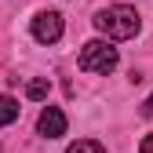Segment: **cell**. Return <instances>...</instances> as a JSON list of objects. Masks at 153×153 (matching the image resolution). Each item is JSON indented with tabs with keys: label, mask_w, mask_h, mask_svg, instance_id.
Masks as SVG:
<instances>
[{
	"label": "cell",
	"mask_w": 153,
	"mask_h": 153,
	"mask_svg": "<svg viewBox=\"0 0 153 153\" xmlns=\"http://www.w3.org/2000/svg\"><path fill=\"white\" fill-rule=\"evenodd\" d=\"M91 22H95V29L102 36H109V40H131V36H139V29H142L139 11L128 7V4H113V7L95 11Z\"/></svg>",
	"instance_id": "1"
},
{
	"label": "cell",
	"mask_w": 153,
	"mask_h": 153,
	"mask_svg": "<svg viewBox=\"0 0 153 153\" xmlns=\"http://www.w3.org/2000/svg\"><path fill=\"white\" fill-rule=\"evenodd\" d=\"M117 48H109L106 40H88L84 48H80V59H76V66H80L84 73H113L117 69Z\"/></svg>",
	"instance_id": "2"
},
{
	"label": "cell",
	"mask_w": 153,
	"mask_h": 153,
	"mask_svg": "<svg viewBox=\"0 0 153 153\" xmlns=\"http://www.w3.org/2000/svg\"><path fill=\"white\" fill-rule=\"evenodd\" d=\"M62 29H66V22H62L59 11H40V15L33 18V40H36V44H55V40H62Z\"/></svg>",
	"instance_id": "3"
},
{
	"label": "cell",
	"mask_w": 153,
	"mask_h": 153,
	"mask_svg": "<svg viewBox=\"0 0 153 153\" xmlns=\"http://www.w3.org/2000/svg\"><path fill=\"white\" fill-rule=\"evenodd\" d=\"M36 131H40L44 139H62L66 135V113L59 106H44L40 117H36Z\"/></svg>",
	"instance_id": "4"
},
{
	"label": "cell",
	"mask_w": 153,
	"mask_h": 153,
	"mask_svg": "<svg viewBox=\"0 0 153 153\" xmlns=\"http://www.w3.org/2000/svg\"><path fill=\"white\" fill-rule=\"evenodd\" d=\"M18 109H22V106H18L11 95H0V128L11 124V120H18Z\"/></svg>",
	"instance_id": "5"
},
{
	"label": "cell",
	"mask_w": 153,
	"mask_h": 153,
	"mask_svg": "<svg viewBox=\"0 0 153 153\" xmlns=\"http://www.w3.org/2000/svg\"><path fill=\"white\" fill-rule=\"evenodd\" d=\"M48 91H51V84H48V76H33V80L26 84V95L33 102H44L48 99Z\"/></svg>",
	"instance_id": "6"
},
{
	"label": "cell",
	"mask_w": 153,
	"mask_h": 153,
	"mask_svg": "<svg viewBox=\"0 0 153 153\" xmlns=\"http://www.w3.org/2000/svg\"><path fill=\"white\" fill-rule=\"evenodd\" d=\"M66 153H106V146H102V142H95V139H76Z\"/></svg>",
	"instance_id": "7"
},
{
	"label": "cell",
	"mask_w": 153,
	"mask_h": 153,
	"mask_svg": "<svg viewBox=\"0 0 153 153\" xmlns=\"http://www.w3.org/2000/svg\"><path fill=\"white\" fill-rule=\"evenodd\" d=\"M139 153H153V135H146V139H142V146H139Z\"/></svg>",
	"instance_id": "8"
},
{
	"label": "cell",
	"mask_w": 153,
	"mask_h": 153,
	"mask_svg": "<svg viewBox=\"0 0 153 153\" xmlns=\"http://www.w3.org/2000/svg\"><path fill=\"white\" fill-rule=\"evenodd\" d=\"M142 113H146V117H153V95L146 99V106H142Z\"/></svg>",
	"instance_id": "9"
}]
</instances>
